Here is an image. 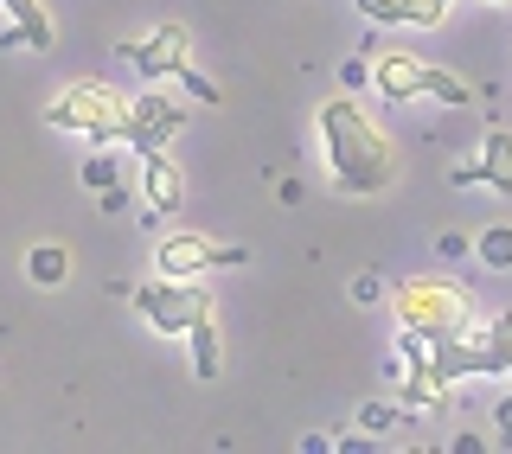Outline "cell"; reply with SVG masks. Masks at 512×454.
<instances>
[{"instance_id": "3957f363", "label": "cell", "mask_w": 512, "mask_h": 454, "mask_svg": "<svg viewBox=\"0 0 512 454\" xmlns=\"http://www.w3.org/2000/svg\"><path fill=\"white\" fill-rule=\"evenodd\" d=\"M45 122L64 128V135H84V141H122V122H128V103L116 90H103V84H71L58 96L52 109H45Z\"/></svg>"}, {"instance_id": "2e32d148", "label": "cell", "mask_w": 512, "mask_h": 454, "mask_svg": "<svg viewBox=\"0 0 512 454\" xmlns=\"http://www.w3.org/2000/svg\"><path fill=\"white\" fill-rule=\"evenodd\" d=\"M487 346H493V371H506V378H512V314H500L487 327Z\"/></svg>"}, {"instance_id": "9a60e30c", "label": "cell", "mask_w": 512, "mask_h": 454, "mask_svg": "<svg viewBox=\"0 0 512 454\" xmlns=\"http://www.w3.org/2000/svg\"><path fill=\"white\" fill-rule=\"evenodd\" d=\"M32 282H39V288H52V282H64V275H71V256H64V250H32Z\"/></svg>"}, {"instance_id": "5b68a950", "label": "cell", "mask_w": 512, "mask_h": 454, "mask_svg": "<svg viewBox=\"0 0 512 454\" xmlns=\"http://www.w3.org/2000/svg\"><path fill=\"white\" fill-rule=\"evenodd\" d=\"M218 263H244V250H237V243H218V237H167L154 250V269L180 275V282H192V275H205Z\"/></svg>"}, {"instance_id": "d6986e66", "label": "cell", "mask_w": 512, "mask_h": 454, "mask_svg": "<svg viewBox=\"0 0 512 454\" xmlns=\"http://www.w3.org/2000/svg\"><path fill=\"white\" fill-rule=\"evenodd\" d=\"M500 435H506V442H512V403H506V410H500Z\"/></svg>"}, {"instance_id": "7a4b0ae2", "label": "cell", "mask_w": 512, "mask_h": 454, "mask_svg": "<svg viewBox=\"0 0 512 454\" xmlns=\"http://www.w3.org/2000/svg\"><path fill=\"white\" fill-rule=\"evenodd\" d=\"M397 320H404V333H416V339H448V333L474 327V307L455 282H423V275H416V282L397 288Z\"/></svg>"}, {"instance_id": "ac0fdd59", "label": "cell", "mask_w": 512, "mask_h": 454, "mask_svg": "<svg viewBox=\"0 0 512 454\" xmlns=\"http://www.w3.org/2000/svg\"><path fill=\"white\" fill-rule=\"evenodd\" d=\"M365 7V20H384V26H397V0H359Z\"/></svg>"}, {"instance_id": "ba28073f", "label": "cell", "mask_w": 512, "mask_h": 454, "mask_svg": "<svg viewBox=\"0 0 512 454\" xmlns=\"http://www.w3.org/2000/svg\"><path fill=\"white\" fill-rule=\"evenodd\" d=\"M455 186H500L512 199V135L506 128H487V148H480L474 167H455Z\"/></svg>"}, {"instance_id": "7c38bea8", "label": "cell", "mask_w": 512, "mask_h": 454, "mask_svg": "<svg viewBox=\"0 0 512 454\" xmlns=\"http://www.w3.org/2000/svg\"><path fill=\"white\" fill-rule=\"evenodd\" d=\"M148 199L160 205V212H173V205H180V173H173L160 154H148Z\"/></svg>"}, {"instance_id": "52a82bcc", "label": "cell", "mask_w": 512, "mask_h": 454, "mask_svg": "<svg viewBox=\"0 0 512 454\" xmlns=\"http://www.w3.org/2000/svg\"><path fill=\"white\" fill-rule=\"evenodd\" d=\"M186 58H192L186 26H154L148 39L128 45V64H135V71L148 77V84H160V77H180V71H186Z\"/></svg>"}, {"instance_id": "6da1fadb", "label": "cell", "mask_w": 512, "mask_h": 454, "mask_svg": "<svg viewBox=\"0 0 512 454\" xmlns=\"http://www.w3.org/2000/svg\"><path fill=\"white\" fill-rule=\"evenodd\" d=\"M320 148H327V173L340 192H384L397 180V154L384 141V128L365 116L352 96H333L320 103Z\"/></svg>"}, {"instance_id": "277c9868", "label": "cell", "mask_w": 512, "mask_h": 454, "mask_svg": "<svg viewBox=\"0 0 512 454\" xmlns=\"http://www.w3.org/2000/svg\"><path fill=\"white\" fill-rule=\"evenodd\" d=\"M135 307L154 320L160 333H186L199 314H212V295H205V288H192V282H180V275H160V282L135 288Z\"/></svg>"}, {"instance_id": "5bb4252c", "label": "cell", "mask_w": 512, "mask_h": 454, "mask_svg": "<svg viewBox=\"0 0 512 454\" xmlns=\"http://www.w3.org/2000/svg\"><path fill=\"white\" fill-rule=\"evenodd\" d=\"M455 0H397V26H442Z\"/></svg>"}, {"instance_id": "9c48e42d", "label": "cell", "mask_w": 512, "mask_h": 454, "mask_svg": "<svg viewBox=\"0 0 512 454\" xmlns=\"http://www.w3.org/2000/svg\"><path fill=\"white\" fill-rule=\"evenodd\" d=\"M378 90L391 96V103H410V96H423V64L410 52H384L378 58Z\"/></svg>"}, {"instance_id": "30bf717a", "label": "cell", "mask_w": 512, "mask_h": 454, "mask_svg": "<svg viewBox=\"0 0 512 454\" xmlns=\"http://www.w3.org/2000/svg\"><path fill=\"white\" fill-rule=\"evenodd\" d=\"M0 7L13 13V39L20 45H32V52L52 45V13H45V0H0Z\"/></svg>"}, {"instance_id": "8992f818", "label": "cell", "mask_w": 512, "mask_h": 454, "mask_svg": "<svg viewBox=\"0 0 512 454\" xmlns=\"http://www.w3.org/2000/svg\"><path fill=\"white\" fill-rule=\"evenodd\" d=\"M186 128V109L167 103V96H141V103H128V122H122V141L141 154H160L167 148V135H180Z\"/></svg>"}, {"instance_id": "8fae6325", "label": "cell", "mask_w": 512, "mask_h": 454, "mask_svg": "<svg viewBox=\"0 0 512 454\" xmlns=\"http://www.w3.org/2000/svg\"><path fill=\"white\" fill-rule=\"evenodd\" d=\"M186 339H192V371L212 384V378H218V320H212V314H199V320L186 327Z\"/></svg>"}, {"instance_id": "4fadbf2b", "label": "cell", "mask_w": 512, "mask_h": 454, "mask_svg": "<svg viewBox=\"0 0 512 454\" xmlns=\"http://www.w3.org/2000/svg\"><path fill=\"white\" fill-rule=\"evenodd\" d=\"M423 96H442V103H455V109H468V103H474V90L461 84L455 71H436V64H423Z\"/></svg>"}, {"instance_id": "e0dca14e", "label": "cell", "mask_w": 512, "mask_h": 454, "mask_svg": "<svg viewBox=\"0 0 512 454\" xmlns=\"http://www.w3.org/2000/svg\"><path fill=\"white\" fill-rule=\"evenodd\" d=\"M480 263H493V269H512V231L500 224V231H487L480 237Z\"/></svg>"}]
</instances>
